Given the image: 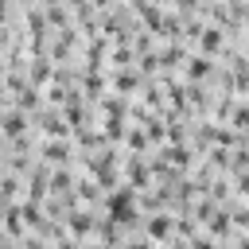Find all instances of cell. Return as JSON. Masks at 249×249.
Masks as SVG:
<instances>
[{"label": "cell", "mask_w": 249, "mask_h": 249, "mask_svg": "<svg viewBox=\"0 0 249 249\" xmlns=\"http://www.w3.org/2000/svg\"><path fill=\"white\" fill-rule=\"evenodd\" d=\"M89 249H101V245H89Z\"/></svg>", "instance_id": "obj_10"}, {"label": "cell", "mask_w": 249, "mask_h": 249, "mask_svg": "<svg viewBox=\"0 0 249 249\" xmlns=\"http://www.w3.org/2000/svg\"><path fill=\"white\" fill-rule=\"evenodd\" d=\"M198 43H202V51H214V47L222 43V31H218V27H202V35H198Z\"/></svg>", "instance_id": "obj_4"}, {"label": "cell", "mask_w": 249, "mask_h": 249, "mask_svg": "<svg viewBox=\"0 0 249 249\" xmlns=\"http://www.w3.org/2000/svg\"><path fill=\"white\" fill-rule=\"evenodd\" d=\"M43 152H47V160H51V163H58V160H70V144H58V140H51Z\"/></svg>", "instance_id": "obj_3"}, {"label": "cell", "mask_w": 249, "mask_h": 249, "mask_svg": "<svg viewBox=\"0 0 249 249\" xmlns=\"http://www.w3.org/2000/svg\"><path fill=\"white\" fill-rule=\"evenodd\" d=\"M195 249H218V245H214V241H206V237H198V241H195Z\"/></svg>", "instance_id": "obj_8"}, {"label": "cell", "mask_w": 249, "mask_h": 249, "mask_svg": "<svg viewBox=\"0 0 249 249\" xmlns=\"http://www.w3.org/2000/svg\"><path fill=\"white\" fill-rule=\"evenodd\" d=\"M23 124H27V117H23L19 109H12V113L4 117V136H19V132H23Z\"/></svg>", "instance_id": "obj_2"}, {"label": "cell", "mask_w": 249, "mask_h": 249, "mask_svg": "<svg viewBox=\"0 0 249 249\" xmlns=\"http://www.w3.org/2000/svg\"><path fill=\"white\" fill-rule=\"evenodd\" d=\"M70 230H74V233H89V218H86V214H74V218H70Z\"/></svg>", "instance_id": "obj_7"}, {"label": "cell", "mask_w": 249, "mask_h": 249, "mask_svg": "<svg viewBox=\"0 0 249 249\" xmlns=\"http://www.w3.org/2000/svg\"><path fill=\"white\" fill-rule=\"evenodd\" d=\"M4 249H12V245H4Z\"/></svg>", "instance_id": "obj_11"}, {"label": "cell", "mask_w": 249, "mask_h": 249, "mask_svg": "<svg viewBox=\"0 0 249 249\" xmlns=\"http://www.w3.org/2000/svg\"><path fill=\"white\" fill-rule=\"evenodd\" d=\"M113 86H117V89H132V86H136V74H132V70H124V74H117V78H113Z\"/></svg>", "instance_id": "obj_6"}, {"label": "cell", "mask_w": 249, "mask_h": 249, "mask_svg": "<svg viewBox=\"0 0 249 249\" xmlns=\"http://www.w3.org/2000/svg\"><path fill=\"white\" fill-rule=\"evenodd\" d=\"M144 230H148V237H167V233H171V218L156 214V218H148V222H144Z\"/></svg>", "instance_id": "obj_1"}, {"label": "cell", "mask_w": 249, "mask_h": 249, "mask_svg": "<svg viewBox=\"0 0 249 249\" xmlns=\"http://www.w3.org/2000/svg\"><path fill=\"white\" fill-rule=\"evenodd\" d=\"M206 74H210V62H206L202 54H198V58H191V78H206Z\"/></svg>", "instance_id": "obj_5"}, {"label": "cell", "mask_w": 249, "mask_h": 249, "mask_svg": "<svg viewBox=\"0 0 249 249\" xmlns=\"http://www.w3.org/2000/svg\"><path fill=\"white\" fill-rule=\"evenodd\" d=\"M128 249H152V245H148V241H144V237H136V241H132V245H128Z\"/></svg>", "instance_id": "obj_9"}]
</instances>
